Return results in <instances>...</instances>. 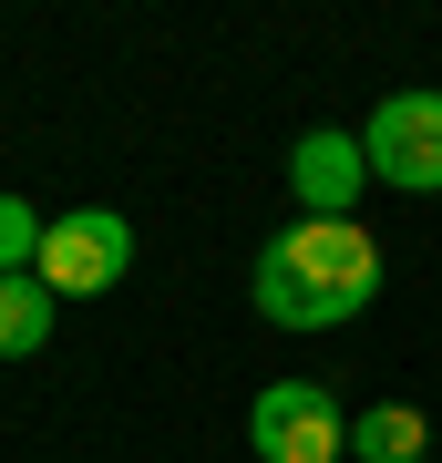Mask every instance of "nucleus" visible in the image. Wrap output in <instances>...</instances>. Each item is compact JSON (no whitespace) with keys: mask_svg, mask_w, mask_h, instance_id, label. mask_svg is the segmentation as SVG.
Segmentation results:
<instances>
[{"mask_svg":"<svg viewBox=\"0 0 442 463\" xmlns=\"http://www.w3.org/2000/svg\"><path fill=\"white\" fill-rule=\"evenodd\" d=\"M247 443H258V463H340L350 453V412L319 381H268L247 402Z\"/></svg>","mask_w":442,"mask_h":463,"instance_id":"nucleus-2","label":"nucleus"},{"mask_svg":"<svg viewBox=\"0 0 442 463\" xmlns=\"http://www.w3.org/2000/svg\"><path fill=\"white\" fill-rule=\"evenodd\" d=\"M361 155L401 196H442V93H381L361 124Z\"/></svg>","mask_w":442,"mask_h":463,"instance_id":"nucleus-3","label":"nucleus"},{"mask_svg":"<svg viewBox=\"0 0 442 463\" xmlns=\"http://www.w3.org/2000/svg\"><path fill=\"white\" fill-rule=\"evenodd\" d=\"M124 268H134V227H124L114 206H72V216H52L32 279H42L52 298H93V288H114Z\"/></svg>","mask_w":442,"mask_h":463,"instance_id":"nucleus-4","label":"nucleus"},{"mask_svg":"<svg viewBox=\"0 0 442 463\" xmlns=\"http://www.w3.org/2000/svg\"><path fill=\"white\" fill-rule=\"evenodd\" d=\"M52 340V288L42 279H0V361H32Z\"/></svg>","mask_w":442,"mask_h":463,"instance_id":"nucleus-7","label":"nucleus"},{"mask_svg":"<svg viewBox=\"0 0 442 463\" xmlns=\"http://www.w3.org/2000/svg\"><path fill=\"white\" fill-rule=\"evenodd\" d=\"M278 330H340V319H361L381 298V237L361 216H298L258 248V279H247Z\"/></svg>","mask_w":442,"mask_h":463,"instance_id":"nucleus-1","label":"nucleus"},{"mask_svg":"<svg viewBox=\"0 0 442 463\" xmlns=\"http://www.w3.org/2000/svg\"><path fill=\"white\" fill-rule=\"evenodd\" d=\"M42 237H52V216H32L21 196H0V279H32V268H42Z\"/></svg>","mask_w":442,"mask_h":463,"instance_id":"nucleus-8","label":"nucleus"},{"mask_svg":"<svg viewBox=\"0 0 442 463\" xmlns=\"http://www.w3.org/2000/svg\"><path fill=\"white\" fill-rule=\"evenodd\" d=\"M422 443H432V422L411 412V402H371V412L350 422V453L361 463H422Z\"/></svg>","mask_w":442,"mask_h":463,"instance_id":"nucleus-6","label":"nucleus"},{"mask_svg":"<svg viewBox=\"0 0 442 463\" xmlns=\"http://www.w3.org/2000/svg\"><path fill=\"white\" fill-rule=\"evenodd\" d=\"M361 185H371L361 134H298V155H288V196H298V216H361Z\"/></svg>","mask_w":442,"mask_h":463,"instance_id":"nucleus-5","label":"nucleus"}]
</instances>
